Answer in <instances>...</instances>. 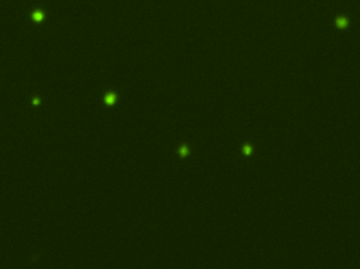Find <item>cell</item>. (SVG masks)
<instances>
[{"mask_svg":"<svg viewBox=\"0 0 360 269\" xmlns=\"http://www.w3.org/2000/svg\"><path fill=\"white\" fill-rule=\"evenodd\" d=\"M336 23H337V26H339V27H345L348 25V20L345 18H339V19H337V21H336Z\"/></svg>","mask_w":360,"mask_h":269,"instance_id":"cell-1","label":"cell"}]
</instances>
